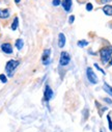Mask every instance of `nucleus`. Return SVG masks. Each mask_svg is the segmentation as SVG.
<instances>
[{
    "mask_svg": "<svg viewBox=\"0 0 112 132\" xmlns=\"http://www.w3.org/2000/svg\"><path fill=\"white\" fill-rule=\"evenodd\" d=\"M100 55H101V59L104 63H107L109 61V59L111 58L112 55V47L108 46V47H104L103 49H101L100 51Z\"/></svg>",
    "mask_w": 112,
    "mask_h": 132,
    "instance_id": "1",
    "label": "nucleus"
},
{
    "mask_svg": "<svg viewBox=\"0 0 112 132\" xmlns=\"http://www.w3.org/2000/svg\"><path fill=\"white\" fill-rule=\"evenodd\" d=\"M19 63H20V61L14 60V59L7 61V63H6V65H5V71L7 72V74H8L10 77L13 76V73H14L15 70L17 69V67L19 65Z\"/></svg>",
    "mask_w": 112,
    "mask_h": 132,
    "instance_id": "2",
    "label": "nucleus"
},
{
    "mask_svg": "<svg viewBox=\"0 0 112 132\" xmlns=\"http://www.w3.org/2000/svg\"><path fill=\"white\" fill-rule=\"evenodd\" d=\"M86 75H87V79H88V81L91 83V84H97L98 83V77H97V75L94 74V72L92 71V69L91 68H87V70H86Z\"/></svg>",
    "mask_w": 112,
    "mask_h": 132,
    "instance_id": "3",
    "label": "nucleus"
},
{
    "mask_svg": "<svg viewBox=\"0 0 112 132\" xmlns=\"http://www.w3.org/2000/svg\"><path fill=\"white\" fill-rule=\"evenodd\" d=\"M71 61V56L67 52H61L60 54V58H59V64L61 65V67H64V65L68 64Z\"/></svg>",
    "mask_w": 112,
    "mask_h": 132,
    "instance_id": "4",
    "label": "nucleus"
},
{
    "mask_svg": "<svg viewBox=\"0 0 112 132\" xmlns=\"http://www.w3.org/2000/svg\"><path fill=\"white\" fill-rule=\"evenodd\" d=\"M53 90L51 89V87L49 85H46L45 87V93H44V96H45V100L46 101H50L51 99L53 98Z\"/></svg>",
    "mask_w": 112,
    "mask_h": 132,
    "instance_id": "5",
    "label": "nucleus"
},
{
    "mask_svg": "<svg viewBox=\"0 0 112 132\" xmlns=\"http://www.w3.org/2000/svg\"><path fill=\"white\" fill-rule=\"evenodd\" d=\"M1 49H2V51H3L4 53H6V54H12V53H13V47H12V45H11L10 43H4V44H2V45H1Z\"/></svg>",
    "mask_w": 112,
    "mask_h": 132,
    "instance_id": "6",
    "label": "nucleus"
},
{
    "mask_svg": "<svg viewBox=\"0 0 112 132\" xmlns=\"http://www.w3.org/2000/svg\"><path fill=\"white\" fill-rule=\"evenodd\" d=\"M50 54H51V50H50V49H47V50L44 51L43 56H42V60H43V63H44V64H48V63H49Z\"/></svg>",
    "mask_w": 112,
    "mask_h": 132,
    "instance_id": "7",
    "label": "nucleus"
},
{
    "mask_svg": "<svg viewBox=\"0 0 112 132\" xmlns=\"http://www.w3.org/2000/svg\"><path fill=\"white\" fill-rule=\"evenodd\" d=\"M65 45V37L63 34H59L58 35V47L62 48Z\"/></svg>",
    "mask_w": 112,
    "mask_h": 132,
    "instance_id": "8",
    "label": "nucleus"
},
{
    "mask_svg": "<svg viewBox=\"0 0 112 132\" xmlns=\"http://www.w3.org/2000/svg\"><path fill=\"white\" fill-rule=\"evenodd\" d=\"M62 6L65 12H70L72 9V0H63L62 1Z\"/></svg>",
    "mask_w": 112,
    "mask_h": 132,
    "instance_id": "9",
    "label": "nucleus"
},
{
    "mask_svg": "<svg viewBox=\"0 0 112 132\" xmlns=\"http://www.w3.org/2000/svg\"><path fill=\"white\" fill-rule=\"evenodd\" d=\"M10 17V11L6 10V9H3V10H0V18L1 19H6Z\"/></svg>",
    "mask_w": 112,
    "mask_h": 132,
    "instance_id": "10",
    "label": "nucleus"
},
{
    "mask_svg": "<svg viewBox=\"0 0 112 132\" xmlns=\"http://www.w3.org/2000/svg\"><path fill=\"white\" fill-rule=\"evenodd\" d=\"M103 12H104L107 16H112V6L109 5V4L105 5V6L103 7Z\"/></svg>",
    "mask_w": 112,
    "mask_h": 132,
    "instance_id": "11",
    "label": "nucleus"
},
{
    "mask_svg": "<svg viewBox=\"0 0 112 132\" xmlns=\"http://www.w3.org/2000/svg\"><path fill=\"white\" fill-rule=\"evenodd\" d=\"M15 45H16V47H17V49H18V50H21V49L23 48V46H24V42H23V40L18 39V40L16 41Z\"/></svg>",
    "mask_w": 112,
    "mask_h": 132,
    "instance_id": "12",
    "label": "nucleus"
},
{
    "mask_svg": "<svg viewBox=\"0 0 112 132\" xmlns=\"http://www.w3.org/2000/svg\"><path fill=\"white\" fill-rule=\"evenodd\" d=\"M103 88H104V90L106 92V93H108L111 97H112V87L111 86H109V84H107V83H104V85H103Z\"/></svg>",
    "mask_w": 112,
    "mask_h": 132,
    "instance_id": "13",
    "label": "nucleus"
},
{
    "mask_svg": "<svg viewBox=\"0 0 112 132\" xmlns=\"http://www.w3.org/2000/svg\"><path fill=\"white\" fill-rule=\"evenodd\" d=\"M18 26H19V19L18 18H15V20H14V22L12 24V29L13 30H17Z\"/></svg>",
    "mask_w": 112,
    "mask_h": 132,
    "instance_id": "14",
    "label": "nucleus"
},
{
    "mask_svg": "<svg viewBox=\"0 0 112 132\" xmlns=\"http://www.w3.org/2000/svg\"><path fill=\"white\" fill-rule=\"evenodd\" d=\"M87 45H88V42L85 41V40H82V41H79V42H78V46H79V47H85V46H87Z\"/></svg>",
    "mask_w": 112,
    "mask_h": 132,
    "instance_id": "15",
    "label": "nucleus"
},
{
    "mask_svg": "<svg viewBox=\"0 0 112 132\" xmlns=\"http://www.w3.org/2000/svg\"><path fill=\"white\" fill-rule=\"evenodd\" d=\"M0 80H1L2 83H6V82H7V78H6V76L3 75V74L0 75Z\"/></svg>",
    "mask_w": 112,
    "mask_h": 132,
    "instance_id": "16",
    "label": "nucleus"
},
{
    "mask_svg": "<svg viewBox=\"0 0 112 132\" xmlns=\"http://www.w3.org/2000/svg\"><path fill=\"white\" fill-rule=\"evenodd\" d=\"M107 120H108V124H109V129L112 130V120H111V117L109 114L107 116Z\"/></svg>",
    "mask_w": 112,
    "mask_h": 132,
    "instance_id": "17",
    "label": "nucleus"
},
{
    "mask_svg": "<svg viewBox=\"0 0 112 132\" xmlns=\"http://www.w3.org/2000/svg\"><path fill=\"white\" fill-rule=\"evenodd\" d=\"M92 9H93V6H92V4H91V3H87V4H86V10H87L88 12L92 11Z\"/></svg>",
    "mask_w": 112,
    "mask_h": 132,
    "instance_id": "18",
    "label": "nucleus"
},
{
    "mask_svg": "<svg viewBox=\"0 0 112 132\" xmlns=\"http://www.w3.org/2000/svg\"><path fill=\"white\" fill-rule=\"evenodd\" d=\"M52 3H53L54 6H58V5L60 4V0H53V2H52Z\"/></svg>",
    "mask_w": 112,
    "mask_h": 132,
    "instance_id": "19",
    "label": "nucleus"
},
{
    "mask_svg": "<svg viewBox=\"0 0 112 132\" xmlns=\"http://www.w3.org/2000/svg\"><path fill=\"white\" fill-rule=\"evenodd\" d=\"M94 67H96V68H97V69H98V70H99L100 72H102L103 74H105V71H104L103 69H101V68L99 67V65H98V63H94Z\"/></svg>",
    "mask_w": 112,
    "mask_h": 132,
    "instance_id": "20",
    "label": "nucleus"
},
{
    "mask_svg": "<svg viewBox=\"0 0 112 132\" xmlns=\"http://www.w3.org/2000/svg\"><path fill=\"white\" fill-rule=\"evenodd\" d=\"M74 20H75V17H74V16H71V17H70V19H68V22H70V24H72V23L74 22Z\"/></svg>",
    "mask_w": 112,
    "mask_h": 132,
    "instance_id": "21",
    "label": "nucleus"
},
{
    "mask_svg": "<svg viewBox=\"0 0 112 132\" xmlns=\"http://www.w3.org/2000/svg\"><path fill=\"white\" fill-rule=\"evenodd\" d=\"M110 1H112V0H102L103 3H108V2H110Z\"/></svg>",
    "mask_w": 112,
    "mask_h": 132,
    "instance_id": "22",
    "label": "nucleus"
},
{
    "mask_svg": "<svg viewBox=\"0 0 112 132\" xmlns=\"http://www.w3.org/2000/svg\"><path fill=\"white\" fill-rule=\"evenodd\" d=\"M105 101H106L107 103H109V104H111V103H112V101L110 100V99H105Z\"/></svg>",
    "mask_w": 112,
    "mask_h": 132,
    "instance_id": "23",
    "label": "nucleus"
},
{
    "mask_svg": "<svg viewBox=\"0 0 112 132\" xmlns=\"http://www.w3.org/2000/svg\"><path fill=\"white\" fill-rule=\"evenodd\" d=\"M20 1H21V0H15V2H16V3H20Z\"/></svg>",
    "mask_w": 112,
    "mask_h": 132,
    "instance_id": "24",
    "label": "nucleus"
},
{
    "mask_svg": "<svg viewBox=\"0 0 112 132\" xmlns=\"http://www.w3.org/2000/svg\"><path fill=\"white\" fill-rule=\"evenodd\" d=\"M111 64H112V58H111V61L109 62V65H111Z\"/></svg>",
    "mask_w": 112,
    "mask_h": 132,
    "instance_id": "25",
    "label": "nucleus"
}]
</instances>
